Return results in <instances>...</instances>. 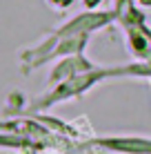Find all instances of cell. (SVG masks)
Segmentation results:
<instances>
[{
  "mask_svg": "<svg viewBox=\"0 0 151 154\" xmlns=\"http://www.w3.org/2000/svg\"><path fill=\"white\" fill-rule=\"evenodd\" d=\"M116 76H127L124 67H93L91 72L78 74L74 78H67V81H62V83L51 85L45 94H40L36 100H31L27 112L29 114H40V112H45V109L62 103V100L78 98V96H82V94H87L93 85H98L100 81H105V78H116Z\"/></svg>",
  "mask_w": 151,
  "mask_h": 154,
  "instance_id": "6da1fadb",
  "label": "cell"
},
{
  "mask_svg": "<svg viewBox=\"0 0 151 154\" xmlns=\"http://www.w3.org/2000/svg\"><path fill=\"white\" fill-rule=\"evenodd\" d=\"M105 152L116 154H151V139H136V136H109V139L93 141Z\"/></svg>",
  "mask_w": 151,
  "mask_h": 154,
  "instance_id": "7a4b0ae2",
  "label": "cell"
},
{
  "mask_svg": "<svg viewBox=\"0 0 151 154\" xmlns=\"http://www.w3.org/2000/svg\"><path fill=\"white\" fill-rule=\"evenodd\" d=\"M74 2H76V0H47V5H49V7H54V9H58V11L69 9Z\"/></svg>",
  "mask_w": 151,
  "mask_h": 154,
  "instance_id": "277c9868",
  "label": "cell"
},
{
  "mask_svg": "<svg viewBox=\"0 0 151 154\" xmlns=\"http://www.w3.org/2000/svg\"><path fill=\"white\" fill-rule=\"evenodd\" d=\"M82 5H85L87 9H98L102 5V0H82Z\"/></svg>",
  "mask_w": 151,
  "mask_h": 154,
  "instance_id": "5b68a950",
  "label": "cell"
},
{
  "mask_svg": "<svg viewBox=\"0 0 151 154\" xmlns=\"http://www.w3.org/2000/svg\"><path fill=\"white\" fill-rule=\"evenodd\" d=\"M93 65L91 60H87L82 54H74V56H65L58 65L54 67V72L49 74V85H56V83H62L67 78H74L78 74H85V72H91Z\"/></svg>",
  "mask_w": 151,
  "mask_h": 154,
  "instance_id": "3957f363",
  "label": "cell"
}]
</instances>
